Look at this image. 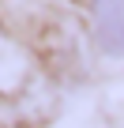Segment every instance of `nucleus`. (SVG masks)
<instances>
[{"label":"nucleus","instance_id":"f257e3e1","mask_svg":"<svg viewBox=\"0 0 124 128\" xmlns=\"http://www.w3.org/2000/svg\"><path fill=\"white\" fill-rule=\"evenodd\" d=\"M90 30L105 56H124V0H90Z\"/></svg>","mask_w":124,"mask_h":128}]
</instances>
